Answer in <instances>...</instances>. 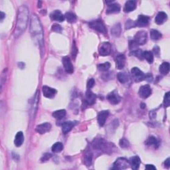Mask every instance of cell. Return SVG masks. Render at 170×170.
<instances>
[{"mask_svg": "<svg viewBox=\"0 0 170 170\" xmlns=\"http://www.w3.org/2000/svg\"><path fill=\"white\" fill-rule=\"evenodd\" d=\"M29 18V9L26 5H21L18 10L17 18L14 30L15 37H18L26 29Z\"/></svg>", "mask_w": 170, "mask_h": 170, "instance_id": "6da1fadb", "label": "cell"}, {"mask_svg": "<svg viewBox=\"0 0 170 170\" xmlns=\"http://www.w3.org/2000/svg\"><path fill=\"white\" fill-rule=\"evenodd\" d=\"M30 32L35 43L41 47L43 45V28L39 17L35 14H33L31 18Z\"/></svg>", "mask_w": 170, "mask_h": 170, "instance_id": "7a4b0ae2", "label": "cell"}, {"mask_svg": "<svg viewBox=\"0 0 170 170\" xmlns=\"http://www.w3.org/2000/svg\"><path fill=\"white\" fill-rule=\"evenodd\" d=\"M92 146L95 150H102L105 152H108V150H111V149H112L111 145L102 138H95L92 142Z\"/></svg>", "mask_w": 170, "mask_h": 170, "instance_id": "3957f363", "label": "cell"}, {"mask_svg": "<svg viewBox=\"0 0 170 170\" xmlns=\"http://www.w3.org/2000/svg\"><path fill=\"white\" fill-rule=\"evenodd\" d=\"M89 26L92 29L98 31L99 33H102V34H106L107 33V29L101 19H97L91 21L90 23H89Z\"/></svg>", "mask_w": 170, "mask_h": 170, "instance_id": "277c9868", "label": "cell"}, {"mask_svg": "<svg viewBox=\"0 0 170 170\" xmlns=\"http://www.w3.org/2000/svg\"><path fill=\"white\" fill-rule=\"evenodd\" d=\"M131 75L133 80H134L136 83L142 82V80L145 79L146 75H144V73L138 67H134L132 69Z\"/></svg>", "mask_w": 170, "mask_h": 170, "instance_id": "5b68a950", "label": "cell"}, {"mask_svg": "<svg viewBox=\"0 0 170 170\" xmlns=\"http://www.w3.org/2000/svg\"><path fill=\"white\" fill-rule=\"evenodd\" d=\"M129 165V161L124 158H119L114 162L113 164L114 169H125L128 168Z\"/></svg>", "mask_w": 170, "mask_h": 170, "instance_id": "8992f818", "label": "cell"}, {"mask_svg": "<svg viewBox=\"0 0 170 170\" xmlns=\"http://www.w3.org/2000/svg\"><path fill=\"white\" fill-rule=\"evenodd\" d=\"M147 39V34L146 31H140L136 34L134 41L138 45H142L146 43Z\"/></svg>", "mask_w": 170, "mask_h": 170, "instance_id": "52a82bcc", "label": "cell"}, {"mask_svg": "<svg viewBox=\"0 0 170 170\" xmlns=\"http://www.w3.org/2000/svg\"><path fill=\"white\" fill-rule=\"evenodd\" d=\"M99 54L101 56H108L112 51V45L109 42H104L99 47Z\"/></svg>", "mask_w": 170, "mask_h": 170, "instance_id": "ba28073f", "label": "cell"}, {"mask_svg": "<svg viewBox=\"0 0 170 170\" xmlns=\"http://www.w3.org/2000/svg\"><path fill=\"white\" fill-rule=\"evenodd\" d=\"M138 94L140 97L143 99L148 98L151 94V88L150 85L146 84L142 86L140 88Z\"/></svg>", "mask_w": 170, "mask_h": 170, "instance_id": "9c48e42d", "label": "cell"}, {"mask_svg": "<svg viewBox=\"0 0 170 170\" xmlns=\"http://www.w3.org/2000/svg\"><path fill=\"white\" fill-rule=\"evenodd\" d=\"M62 62L65 71L69 74H72L74 71V67L70 58L69 57H64L62 58Z\"/></svg>", "mask_w": 170, "mask_h": 170, "instance_id": "30bf717a", "label": "cell"}, {"mask_svg": "<svg viewBox=\"0 0 170 170\" xmlns=\"http://www.w3.org/2000/svg\"><path fill=\"white\" fill-rule=\"evenodd\" d=\"M107 99L110 102V103H111L113 105L118 104L121 101V97L119 95V94L118 93L117 91L114 90L112 91V92L107 96Z\"/></svg>", "mask_w": 170, "mask_h": 170, "instance_id": "8fae6325", "label": "cell"}, {"mask_svg": "<svg viewBox=\"0 0 170 170\" xmlns=\"http://www.w3.org/2000/svg\"><path fill=\"white\" fill-rule=\"evenodd\" d=\"M43 93L44 97L48 98H53L55 97V96L57 94V90L55 88H51L47 86H44L42 88Z\"/></svg>", "mask_w": 170, "mask_h": 170, "instance_id": "7c38bea8", "label": "cell"}, {"mask_svg": "<svg viewBox=\"0 0 170 170\" xmlns=\"http://www.w3.org/2000/svg\"><path fill=\"white\" fill-rule=\"evenodd\" d=\"M150 22V17L146 16H140L136 21H135L136 26L139 27H145L148 25Z\"/></svg>", "mask_w": 170, "mask_h": 170, "instance_id": "4fadbf2b", "label": "cell"}, {"mask_svg": "<svg viewBox=\"0 0 170 170\" xmlns=\"http://www.w3.org/2000/svg\"><path fill=\"white\" fill-rule=\"evenodd\" d=\"M96 99L97 97L91 90H87L85 94L84 102L86 103L87 105H92L96 102Z\"/></svg>", "mask_w": 170, "mask_h": 170, "instance_id": "5bb4252c", "label": "cell"}, {"mask_svg": "<svg viewBox=\"0 0 170 170\" xmlns=\"http://www.w3.org/2000/svg\"><path fill=\"white\" fill-rule=\"evenodd\" d=\"M51 129V124L50 123H43L41 124H39L35 128V131L39 133L40 134H43L45 133L50 131Z\"/></svg>", "mask_w": 170, "mask_h": 170, "instance_id": "9a60e30c", "label": "cell"}, {"mask_svg": "<svg viewBox=\"0 0 170 170\" xmlns=\"http://www.w3.org/2000/svg\"><path fill=\"white\" fill-rule=\"evenodd\" d=\"M76 121H66L62 125V131L63 134H67L68 132L71 131L73 128L77 124Z\"/></svg>", "mask_w": 170, "mask_h": 170, "instance_id": "2e32d148", "label": "cell"}, {"mask_svg": "<svg viewBox=\"0 0 170 170\" xmlns=\"http://www.w3.org/2000/svg\"><path fill=\"white\" fill-rule=\"evenodd\" d=\"M120 11V5L117 3H113L108 5L106 9V13L107 14H112V13H119Z\"/></svg>", "mask_w": 170, "mask_h": 170, "instance_id": "e0dca14e", "label": "cell"}, {"mask_svg": "<svg viewBox=\"0 0 170 170\" xmlns=\"http://www.w3.org/2000/svg\"><path fill=\"white\" fill-rule=\"evenodd\" d=\"M109 112L108 110H102L98 114V122L101 126H103L106 123L107 118L108 117Z\"/></svg>", "mask_w": 170, "mask_h": 170, "instance_id": "ac0fdd59", "label": "cell"}, {"mask_svg": "<svg viewBox=\"0 0 170 170\" xmlns=\"http://www.w3.org/2000/svg\"><path fill=\"white\" fill-rule=\"evenodd\" d=\"M51 19L54 21H57L59 22H62L65 19V16L59 10H55L50 15Z\"/></svg>", "mask_w": 170, "mask_h": 170, "instance_id": "d6986e66", "label": "cell"}, {"mask_svg": "<svg viewBox=\"0 0 170 170\" xmlns=\"http://www.w3.org/2000/svg\"><path fill=\"white\" fill-rule=\"evenodd\" d=\"M116 68L119 70L122 69L126 63V57L124 55H119L115 58Z\"/></svg>", "mask_w": 170, "mask_h": 170, "instance_id": "ffe728a7", "label": "cell"}, {"mask_svg": "<svg viewBox=\"0 0 170 170\" xmlns=\"http://www.w3.org/2000/svg\"><path fill=\"white\" fill-rule=\"evenodd\" d=\"M129 164H130L131 168L132 169L137 170L139 169L140 164H141V161L138 156H134L132 157L130 160H129Z\"/></svg>", "mask_w": 170, "mask_h": 170, "instance_id": "44dd1931", "label": "cell"}, {"mask_svg": "<svg viewBox=\"0 0 170 170\" xmlns=\"http://www.w3.org/2000/svg\"><path fill=\"white\" fill-rule=\"evenodd\" d=\"M168 19V16L165 12H160L158 13V15L155 19V22L158 25H161L167 21Z\"/></svg>", "mask_w": 170, "mask_h": 170, "instance_id": "7402d4cb", "label": "cell"}, {"mask_svg": "<svg viewBox=\"0 0 170 170\" xmlns=\"http://www.w3.org/2000/svg\"><path fill=\"white\" fill-rule=\"evenodd\" d=\"M23 142H24L23 133L22 132H17V134L16 135V137H15V140H14L15 146L16 147H20L23 145Z\"/></svg>", "mask_w": 170, "mask_h": 170, "instance_id": "603a6c76", "label": "cell"}, {"mask_svg": "<svg viewBox=\"0 0 170 170\" xmlns=\"http://www.w3.org/2000/svg\"><path fill=\"white\" fill-rule=\"evenodd\" d=\"M136 8V2L128 1L126 3L124 11L126 13H129L135 10Z\"/></svg>", "mask_w": 170, "mask_h": 170, "instance_id": "cb8c5ba5", "label": "cell"}, {"mask_svg": "<svg viewBox=\"0 0 170 170\" xmlns=\"http://www.w3.org/2000/svg\"><path fill=\"white\" fill-rule=\"evenodd\" d=\"M121 25L120 23H116L111 28V34L114 37H119L121 34Z\"/></svg>", "mask_w": 170, "mask_h": 170, "instance_id": "d4e9b609", "label": "cell"}, {"mask_svg": "<svg viewBox=\"0 0 170 170\" xmlns=\"http://www.w3.org/2000/svg\"><path fill=\"white\" fill-rule=\"evenodd\" d=\"M117 78L119 82L122 84L126 83L129 80V76L126 73H119L117 75Z\"/></svg>", "mask_w": 170, "mask_h": 170, "instance_id": "484cf974", "label": "cell"}, {"mask_svg": "<svg viewBox=\"0 0 170 170\" xmlns=\"http://www.w3.org/2000/svg\"><path fill=\"white\" fill-rule=\"evenodd\" d=\"M93 159V155L90 151H87L84 156V163L87 165H90Z\"/></svg>", "mask_w": 170, "mask_h": 170, "instance_id": "4316f807", "label": "cell"}, {"mask_svg": "<svg viewBox=\"0 0 170 170\" xmlns=\"http://www.w3.org/2000/svg\"><path fill=\"white\" fill-rule=\"evenodd\" d=\"M52 115L55 118V119L61 120L62 118H63L66 115V110H56V111L53 112Z\"/></svg>", "mask_w": 170, "mask_h": 170, "instance_id": "83f0119b", "label": "cell"}, {"mask_svg": "<svg viewBox=\"0 0 170 170\" xmlns=\"http://www.w3.org/2000/svg\"><path fill=\"white\" fill-rule=\"evenodd\" d=\"M160 72L162 75H168L169 72V63L168 62H164L160 66Z\"/></svg>", "mask_w": 170, "mask_h": 170, "instance_id": "f1b7e54d", "label": "cell"}, {"mask_svg": "<svg viewBox=\"0 0 170 170\" xmlns=\"http://www.w3.org/2000/svg\"><path fill=\"white\" fill-rule=\"evenodd\" d=\"M143 58L149 62V63H152L154 61V55L151 51H144L143 52Z\"/></svg>", "mask_w": 170, "mask_h": 170, "instance_id": "f546056e", "label": "cell"}, {"mask_svg": "<svg viewBox=\"0 0 170 170\" xmlns=\"http://www.w3.org/2000/svg\"><path fill=\"white\" fill-rule=\"evenodd\" d=\"M51 149H52L53 152L59 153L63 149V145H62L61 142H56L52 146Z\"/></svg>", "mask_w": 170, "mask_h": 170, "instance_id": "4dcf8cb0", "label": "cell"}, {"mask_svg": "<svg viewBox=\"0 0 170 170\" xmlns=\"http://www.w3.org/2000/svg\"><path fill=\"white\" fill-rule=\"evenodd\" d=\"M65 16L66 17V20H67V21L70 23H75L76 21V17L75 15L72 12H67L65 14Z\"/></svg>", "mask_w": 170, "mask_h": 170, "instance_id": "1f68e13d", "label": "cell"}, {"mask_svg": "<svg viewBox=\"0 0 170 170\" xmlns=\"http://www.w3.org/2000/svg\"><path fill=\"white\" fill-rule=\"evenodd\" d=\"M162 35L156 29H151L150 31V37L153 40H158L161 39Z\"/></svg>", "mask_w": 170, "mask_h": 170, "instance_id": "d6a6232c", "label": "cell"}, {"mask_svg": "<svg viewBox=\"0 0 170 170\" xmlns=\"http://www.w3.org/2000/svg\"><path fill=\"white\" fill-rule=\"evenodd\" d=\"M146 144L147 146H154L156 147H158L159 146L158 141L154 136H150V137L147 138L146 142Z\"/></svg>", "mask_w": 170, "mask_h": 170, "instance_id": "836d02e7", "label": "cell"}, {"mask_svg": "<svg viewBox=\"0 0 170 170\" xmlns=\"http://www.w3.org/2000/svg\"><path fill=\"white\" fill-rule=\"evenodd\" d=\"M110 68V62H106L98 65V69L100 71H107Z\"/></svg>", "mask_w": 170, "mask_h": 170, "instance_id": "e575fe53", "label": "cell"}, {"mask_svg": "<svg viewBox=\"0 0 170 170\" xmlns=\"http://www.w3.org/2000/svg\"><path fill=\"white\" fill-rule=\"evenodd\" d=\"M119 145L122 148H128L130 147V142L126 138H122L119 142Z\"/></svg>", "mask_w": 170, "mask_h": 170, "instance_id": "d590c367", "label": "cell"}, {"mask_svg": "<svg viewBox=\"0 0 170 170\" xmlns=\"http://www.w3.org/2000/svg\"><path fill=\"white\" fill-rule=\"evenodd\" d=\"M131 55L139 58L140 59L143 58V52L142 51V50H140V49L133 50V51L131 53Z\"/></svg>", "mask_w": 170, "mask_h": 170, "instance_id": "8d00e7d4", "label": "cell"}, {"mask_svg": "<svg viewBox=\"0 0 170 170\" xmlns=\"http://www.w3.org/2000/svg\"><path fill=\"white\" fill-rule=\"evenodd\" d=\"M170 104V98H169V92H168L167 93L165 94L164 100V105L165 108H168Z\"/></svg>", "mask_w": 170, "mask_h": 170, "instance_id": "74e56055", "label": "cell"}, {"mask_svg": "<svg viewBox=\"0 0 170 170\" xmlns=\"http://www.w3.org/2000/svg\"><path fill=\"white\" fill-rule=\"evenodd\" d=\"M125 27H126V29H130L133 27H136L135 21L132 20H128L126 21V23Z\"/></svg>", "mask_w": 170, "mask_h": 170, "instance_id": "f35d334b", "label": "cell"}, {"mask_svg": "<svg viewBox=\"0 0 170 170\" xmlns=\"http://www.w3.org/2000/svg\"><path fill=\"white\" fill-rule=\"evenodd\" d=\"M52 30L56 33H61L62 31V29L61 25L58 24H53L52 25Z\"/></svg>", "mask_w": 170, "mask_h": 170, "instance_id": "ab89813d", "label": "cell"}, {"mask_svg": "<svg viewBox=\"0 0 170 170\" xmlns=\"http://www.w3.org/2000/svg\"><path fill=\"white\" fill-rule=\"evenodd\" d=\"M77 53H78V50H77L75 41H74L73 44V47H72V56H73V57L74 58L76 57V55H77Z\"/></svg>", "mask_w": 170, "mask_h": 170, "instance_id": "60d3db41", "label": "cell"}, {"mask_svg": "<svg viewBox=\"0 0 170 170\" xmlns=\"http://www.w3.org/2000/svg\"><path fill=\"white\" fill-rule=\"evenodd\" d=\"M94 84H95V80H94V79H90L88 80L87 87L88 89H90V88H92L94 87Z\"/></svg>", "mask_w": 170, "mask_h": 170, "instance_id": "b9f144b4", "label": "cell"}, {"mask_svg": "<svg viewBox=\"0 0 170 170\" xmlns=\"http://www.w3.org/2000/svg\"><path fill=\"white\" fill-rule=\"evenodd\" d=\"M51 156H51V154H48V153L45 154L43 156V157L41 158V161L45 162V161H46L47 160H49V159L51 158Z\"/></svg>", "mask_w": 170, "mask_h": 170, "instance_id": "7bdbcfd3", "label": "cell"}, {"mask_svg": "<svg viewBox=\"0 0 170 170\" xmlns=\"http://www.w3.org/2000/svg\"><path fill=\"white\" fill-rule=\"evenodd\" d=\"M153 52L155 55H156L157 57H158L159 55H160V47H159L158 46H155L153 49Z\"/></svg>", "mask_w": 170, "mask_h": 170, "instance_id": "ee69618b", "label": "cell"}, {"mask_svg": "<svg viewBox=\"0 0 170 170\" xmlns=\"http://www.w3.org/2000/svg\"><path fill=\"white\" fill-rule=\"evenodd\" d=\"M146 169H151V170H153V169H156V168L155 167V166L153 165L148 164V165H146Z\"/></svg>", "mask_w": 170, "mask_h": 170, "instance_id": "f6af8a7d", "label": "cell"}, {"mask_svg": "<svg viewBox=\"0 0 170 170\" xmlns=\"http://www.w3.org/2000/svg\"><path fill=\"white\" fill-rule=\"evenodd\" d=\"M164 165L166 168H167L168 169L170 167V162H169V158H168L167 160H166L164 162Z\"/></svg>", "mask_w": 170, "mask_h": 170, "instance_id": "bcb514c9", "label": "cell"}, {"mask_svg": "<svg viewBox=\"0 0 170 170\" xmlns=\"http://www.w3.org/2000/svg\"><path fill=\"white\" fill-rule=\"evenodd\" d=\"M5 14L4 13L2 12V13H1V20H2V21H3V18L5 17Z\"/></svg>", "mask_w": 170, "mask_h": 170, "instance_id": "7dc6e473", "label": "cell"}, {"mask_svg": "<svg viewBox=\"0 0 170 170\" xmlns=\"http://www.w3.org/2000/svg\"><path fill=\"white\" fill-rule=\"evenodd\" d=\"M140 106H141V108L143 109V108H146V104H144V103H142V104H140Z\"/></svg>", "mask_w": 170, "mask_h": 170, "instance_id": "c3c4849f", "label": "cell"}]
</instances>
